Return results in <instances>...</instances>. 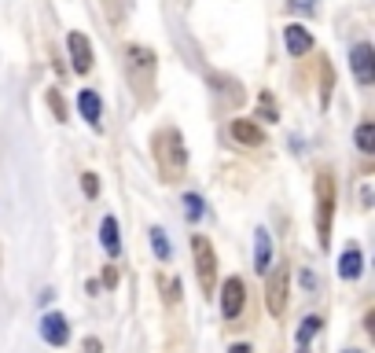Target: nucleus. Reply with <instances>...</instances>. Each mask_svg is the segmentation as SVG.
I'll use <instances>...</instances> for the list:
<instances>
[{
  "instance_id": "nucleus-1",
  "label": "nucleus",
  "mask_w": 375,
  "mask_h": 353,
  "mask_svg": "<svg viewBox=\"0 0 375 353\" xmlns=\"http://www.w3.org/2000/svg\"><path fill=\"white\" fill-rule=\"evenodd\" d=\"M125 70H129V85H133L140 103L155 100V52L144 44H129L125 48Z\"/></svg>"
},
{
  "instance_id": "nucleus-2",
  "label": "nucleus",
  "mask_w": 375,
  "mask_h": 353,
  "mask_svg": "<svg viewBox=\"0 0 375 353\" xmlns=\"http://www.w3.org/2000/svg\"><path fill=\"white\" fill-rule=\"evenodd\" d=\"M155 158H158V169L166 181H181L184 169H188V151H184V140L181 133L173 129V125H166V129L155 133Z\"/></svg>"
},
{
  "instance_id": "nucleus-3",
  "label": "nucleus",
  "mask_w": 375,
  "mask_h": 353,
  "mask_svg": "<svg viewBox=\"0 0 375 353\" xmlns=\"http://www.w3.org/2000/svg\"><path fill=\"white\" fill-rule=\"evenodd\" d=\"M331 217H335V176L317 173V239L320 247L331 243Z\"/></svg>"
},
{
  "instance_id": "nucleus-4",
  "label": "nucleus",
  "mask_w": 375,
  "mask_h": 353,
  "mask_svg": "<svg viewBox=\"0 0 375 353\" xmlns=\"http://www.w3.org/2000/svg\"><path fill=\"white\" fill-rule=\"evenodd\" d=\"M191 258H195V276H199L203 298H214L217 291V258L206 236H191Z\"/></svg>"
},
{
  "instance_id": "nucleus-5",
  "label": "nucleus",
  "mask_w": 375,
  "mask_h": 353,
  "mask_svg": "<svg viewBox=\"0 0 375 353\" xmlns=\"http://www.w3.org/2000/svg\"><path fill=\"white\" fill-rule=\"evenodd\" d=\"M287 287H291V269L284 262V265H276L269 272V287H265V306H269L272 316H284L287 313Z\"/></svg>"
},
{
  "instance_id": "nucleus-6",
  "label": "nucleus",
  "mask_w": 375,
  "mask_h": 353,
  "mask_svg": "<svg viewBox=\"0 0 375 353\" xmlns=\"http://www.w3.org/2000/svg\"><path fill=\"white\" fill-rule=\"evenodd\" d=\"M350 67H353L357 85H371V82H375V48H371L368 41L353 44V52H350Z\"/></svg>"
},
{
  "instance_id": "nucleus-7",
  "label": "nucleus",
  "mask_w": 375,
  "mask_h": 353,
  "mask_svg": "<svg viewBox=\"0 0 375 353\" xmlns=\"http://www.w3.org/2000/svg\"><path fill=\"white\" fill-rule=\"evenodd\" d=\"M41 339L52 346H67L70 342V324L63 313H44L41 316Z\"/></svg>"
},
{
  "instance_id": "nucleus-8",
  "label": "nucleus",
  "mask_w": 375,
  "mask_h": 353,
  "mask_svg": "<svg viewBox=\"0 0 375 353\" xmlns=\"http://www.w3.org/2000/svg\"><path fill=\"white\" fill-rule=\"evenodd\" d=\"M77 110H81V118H85L92 129H103V100H100L96 89H81L77 92Z\"/></svg>"
},
{
  "instance_id": "nucleus-9",
  "label": "nucleus",
  "mask_w": 375,
  "mask_h": 353,
  "mask_svg": "<svg viewBox=\"0 0 375 353\" xmlns=\"http://www.w3.org/2000/svg\"><path fill=\"white\" fill-rule=\"evenodd\" d=\"M243 309V280L239 276H228L221 287V316L224 320H236Z\"/></svg>"
},
{
  "instance_id": "nucleus-10",
  "label": "nucleus",
  "mask_w": 375,
  "mask_h": 353,
  "mask_svg": "<svg viewBox=\"0 0 375 353\" xmlns=\"http://www.w3.org/2000/svg\"><path fill=\"white\" fill-rule=\"evenodd\" d=\"M284 44H287L291 56H309L317 41H313V34H309L302 23H287V26H284Z\"/></svg>"
},
{
  "instance_id": "nucleus-11",
  "label": "nucleus",
  "mask_w": 375,
  "mask_h": 353,
  "mask_svg": "<svg viewBox=\"0 0 375 353\" xmlns=\"http://www.w3.org/2000/svg\"><path fill=\"white\" fill-rule=\"evenodd\" d=\"M67 48H70V67L74 74H89L92 70V44L85 34H70L67 37Z\"/></svg>"
},
{
  "instance_id": "nucleus-12",
  "label": "nucleus",
  "mask_w": 375,
  "mask_h": 353,
  "mask_svg": "<svg viewBox=\"0 0 375 353\" xmlns=\"http://www.w3.org/2000/svg\"><path fill=\"white\" fill-rule=\"evenodd\" d=\"M361 272H364L361 247H353V243H350L346 250H342V258H338V276H342V280H357Z\"/></svg>"
},
{
  "instance_id": "nucleus-13",
  "label": "nucleus",
  "mask_w": 375,
  "mask_h": 353,
  "mask_svg": "<svg viewBox=\"0 0 375 353\" xmlns=\"http://www.w3.org/2000/svg\"><path fill=\"white\" fill-rule=\"evenodd\" d=\"M232 136H236L239 143H247V148H258V143L265 140V133L258 129L254 122H247V118H236V122H232Z\"/></svg>"
},
{
  "instance_id": "nucleus-14",
  "label": "nucleus",
  "mask_w": 375,
  "mask_h": 353,
  "mask_svg": "<svg viewBox=\"0 0 375 353\" xmlns=\"http://www.w3.org/2000/svg\"><path fill=\"white\" fill-rule=\"evenodd\" d=\"M100 243H103V250L110 254V258H118V254H122V239H118V221H114V217H103V224H100Z\"/></svg>"
},
{
  "instance_id": "nucleus-15",
  "label": "nucleus",
  "mask_w": 375,
  "mask_h": 353,
  "mask_svg": "<svg viewBox=\"0 0 375 353\" xmlns=\"http://www.w3.org/2000/svg\"><path fill=\"white\" fill-rule=\"evenodd\" d=\"M269 262H272V239H269L265 229H258V236H254V265H258V272H265Z\"/></svg>"
},
{
  "instance_id": "nucleus-16",
  "label": "nucleus",
  "mask_w": 375,
  "mask_h": 353,
  "mask_svg": "<svg viewBox=\"0 0 375 353\" xmlns=\"http://www.w3.org/2000/svg\"><path fill=\"white\" fill-rule=\"evenodd\" d=\"M148 236H151V250H155V258H158V262H170V258H173V247H170L166 232H162V229H151Z\"/></svg>"
},
{
  "instance_id": "nucleus-17",
  "label": "nucleus",
  "mask_w": 375,
  "mask_h": 353,
  "mask_svg": "<svg viewBox=\"0 0 375 353\" xmlns=\"http://www.w3.org/2000/svg\"><path fill=\"white\" fill-rule=\"evenodd\" d=\"M129 8H133V0H103V11H107V19H110L114 26H122V23H125Z\"/></svg>"
},
{
  "instance_id": "nucleus-18",
  "label": "nucleus",
  "mask_w": 375,
  "mask_h": 353,
  "mask_svg": "<svg viewBox=\"0 0 375 353\" xmlns=\"http://www.w3.org/2000/svg\"><path fill=\"white\" fill-rule=\"evenodd\" d=\"M320 328H324L320 316H305L302 328H298V349H309V339H313V335H320Z\"/></svg>"
},
{
  "instance_id": "nucleus-19",
  "label": "nucleus",
  "mask_w": 375,
  "mask_h": 353,
  "mask_svg": "<svg viewBox=\"0 0 375 353\" xmlns=\"http://www.w3.org/2000/svg\"><path fill=\"white\" fill-rule=\"evenodd\" d=\"M357 151H364V155L375 151V125H371V122L357 125Z\"/></svg>"
},
{
  "instance_id": "nucleus-20",
  "label": "nucleus",
  "mask_w": 375,
  "mask_h": 353,
  "mask_svg": "<svg viewBox=\"0 0 375 353\" xmlns=\"http://www.w3.org/2000/svg\"><path fill=\"white\" fill-rule=\"evenodd\" d=\"M48 107H52V115H56V122H67V103H63V96H59V89H52V92H48Z\"/></svg>"
},
{
  "instance_id": "nucleus-21",
  "label": "nucleus",
  "mask_w": 375,
  "mask_h": 353,
  "mask_svg": "<svg viewBox=\"0 0 375 353\" xmlns=\"http://www.w3.org/2000/svg\"><path fill=\"white\" fill-rule=\"evenodd\" d=\"M184 206H188V221H199L203 217V199L195 195V191H188V195H184Z\"/></svg>"
},
{
  "instance_id": "nucleus-22",
  "label": "nucleus",
  "mask_w": 375,
  "mask_h": 353,
  "mask_svg": "<svg viewBox=\"0 0 375 353\" xmlns=\"http://www.w3.org/2000/svg\"><path fill=\"white\" fill-rule=\"evenodd\" d=\"M320 70H324V89H320V96H324V103H328L331 85H335V77H331V63H328V59H320Z\"/></svg>"
},
{
  "instance_id": "nucleus-23",
  "label": "nucleus",
  "mask_w": 375,
  "mask_h": 353,
  "mask_svg": "<svg viewBox=\"0 0 375 353\" xmlns=\"http://www.w3.org/2000/svg\"><path fill=\"white\" fill-rule=\"evenodd\" d=\"M81 188H85V195H89V199L100 195V181H96V173H81Z\"/></svg>"
},
{
  "instance_id": "nucleus-24",
  "label": "nucleus",
  "mask_w": 375,
  "mask_h": 353,
  "mask_svg": "<svg viewBox=\"0 0 375 353\" xmlns=\"http://www.w3.org/2000/svg\"><path fill=\"white\" fill-rule=\"evenodd\" d=\"M287 8L298 11V15H313L317 11V0H287Z\"/></svg>"
},
{
  "instance_id": "nucleus-25",
  "label": "nucleus",
  "mask_w": 375,
  "mask_h": 353,
  "mask_svg": "<svg viewBox=\"0 0 375 353\" xmlns=\"http://www.w3.org/2000/svg\"><path fill=\"white\" fill-rule=\"evenodd\" d=\"M162 287H166V302H181V283H177V280L162 283Z\"/></svg>"
},
{
  "instance_id": "nucleus-26",
  "label": "nucleus",
  "mask_w": 375,
  "mask_h": 353,
  "mask_svg": "<svg viewBox=\"0 0 375 353\" xmlns=\"http://www.w3.org/2000/svg\"><path fill=\"white\" fill-rule=\"evenodd\" d=\"M262 107H265V122H276V118H280V115H276V107H272V96H269V92L262 96Z\"/></svg>"
},
{
  "instance_id": "nucleus-27",
  "label": "nucleus",
  "mask_w": 375,
  "mask_h": 353,
  "mask_svg": "<svg viewBox=\"0 0 375 353\" xmlns=\"http://www.w3.org/2000/svg\"><path fill=\"white\" fill-rule=\"evenodd\" d=\"M103 283H107V287L118 283V269H114V265H107V269H103Z\"/></svg>"
},
{
  "instance_id": "nucleus-28",
  "label": "nucleus",
  "mask_w": 375,
  "mask_h": 353,
  "mask_svg": "<svg viewBox=\"0 0 375 353\" xmlns=\"http://www.w3.org/2000/svg\"><path fill=\"white\" fill-rule=\"evenodd\" d=\"M85 353H103L100 339H85Z\"/></svg>"
},
{
  "instance_id": "nucleus-29",
  "label": "nucleus",
  "mask_w": 375,
  "mask_h": 353,
  "mask_svg": "<svg viewBox=\"0 0 375 353\" xmlns=\"http://www.w3.org/2000/svg\"><path fill=\"white\" fill-rule=\"evenodd\" d=\"M302 283H305V287H309V291H313V287H317V283H320V280H317V276H313V272H302Z\"/></svg>"
},
{
  "instance_id": "nucleus-30",
  "label": "nucleus",
  "mask_w": 375,
  "mask_h": 353,
  "mask_svg": "<svg viewBox=\"0 0 375 353\" xmlns=\"http://www.w3.org/2000/svg\"><path fill=\"white\" fill-rule=\"evenodd\" d=\"M228 353H254V349H250L247 342H236V346H232V349H228Z\"/></svg>"
},
{
  "instance_id": "nucleus-31",
  "label": "nucleus",
  "mask_w": 375,
  "mask_h": 353,
  "mask_svg": "<svg viewBox=\"0 0 375 353\" xmlns=\"http://www.w3.org/2000/svg\"><path fill=\"white\" fill-rule=\"evenodd\" d=\"M342 353H361V349H342Z\"/></svg>"
}]
</instances>
